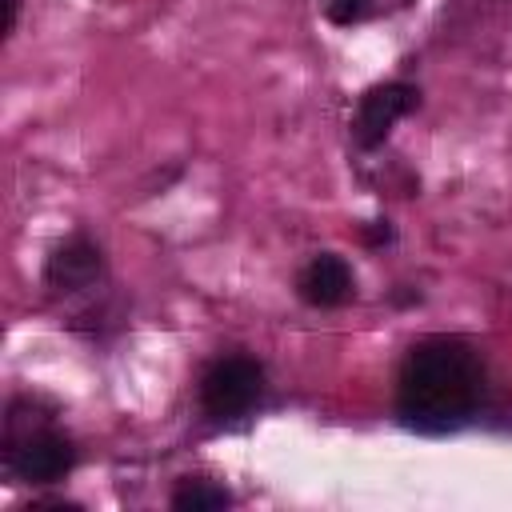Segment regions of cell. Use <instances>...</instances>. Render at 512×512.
I'll return each instance as SVG.
<instances>
[{
  "mask_svg": "<svg viewBox=\"0 0 512 512\" xmlns=\"http://www.w3.org/2000/svg\"><path fill=\"white\" fill-rule=\"evenodd\" d=\"M484 360L460 336H424L400 364L396 416L404 428L444 436L464 428L484 404Z\"/></svg>",
  "mask_w": 512,
  "mask_h": 512,
  "instance_id": "6da1fadb",
  "label": "cell"
},
{
  "mask_svg": "<svg viewBox=\"0 0 512 512\" xmlns=\"http://www.w3.org/2000/svg\"><path fill=\"white\" fill-rule=\"evenodd\" d=\"M4 468L20 484H56L76 468V444L64 428H56L52 412L32 400L16 396L4 416Z\"/></svg>",
  "mask_w": 512,
  "mask_h": 512,
  "instance_id": "7a4b0ae2",
  "label": "cell"
},
{
  "mask_svg": "<svg viewBox=\"0 0 512 512\" xmlns=\"http://www.w3.org/2000/svg\"><path fill=\"white\" fill-rule=\"evenodd\" d=\"M264 392V364L232 352L208 364V372L200 376V404L212 420H236L244 416Z\"/></svg>",
  "mask_w": 512,
  "mask_h": 512,
  "instance_id": "3957f363",
  "label": "cell"
},
{
  "mask_svg": "<svg viewBox=\"0 0 512 512\" xmlns=\"http://www.w3.org/2000/svg\"><path fill=\"white\" fill-rule=\"evenodd\" d=\"M420 108V88L408 84V80H388V84H372L360 104H356V116H352V140L356 148H380L392 132L396 120H404L408 112Z\"/></svg>",
  "mask_w": 512,
  "mask_h": 512,
  "instance_id": "277c9868",
  "label": "cell"
},
{
  "mask_svg": "<svg viewBox=\"0 0 512 512\" xmlns=\"http://www.w3.org/2000/svg\"><path fill=\"white\" fill-rule=\"evenodd\" d=\"M104 280V252L92 236L84 232H72L64 244L52 248V256L44 260V284L60 296H72V292H84V288H96Z\"/></svg>",
  "mask_w": 512,
  "mask_h": 512,
  "instance_id": "5b68a950",
  "label": "cell"
},
{
  "mask_svg": "<svg viewBox=\"0 0 512 512\" xmlns=\"http://www.w3.org/2000/svg\"><path fill=\"white\" fill-rule=\"evenodd\" d=\"M352 292H356L352 268H348V260L336 256V252L312 256V260L300 268V276H296V296H300L304 304H312V308H340V304L352 300Z\"/></svg>",
  "mask_w": 512,
  "mask_h": 512,
  "instance_id": "8992f818",
  "label": "cell"
},
{
  "mask_svg": "<svg viewBox=\"0 0 512 512\" xmlns=\"http://www.w3.org/2000/svg\"><path fill=\"white\" fill-rule=\"evenodd\" d=\"M168 504H172L176 512H220V508H232V492H228L224 484L188 476V480H180V488L172 492Z\"/></svg>",
  "mask_w": 512,
  "mask_h": 512,
  "instance_id": "52a82bcc",
  "label": "cell"
},
{
  "mask_svg": "<svg viewBox=\"0 0 512 512\" xmlns=\"http://www.w3.org/2000/svg\"><path fill=\"white\" fill-rule=\"evenodd\" d=\"M368 12H372V0H324V16L332 24H340V28L360 24Z\"/></svg>",
  "mask_w": 512,
  "mask_h": 512,
  "instance_id": "ba28073f",
  "label": "cell"
},
{
  "mask_svg": "<svg viewBox=\"0 0 512 512\" xmlns=\"http://www.w3.org/2000/svg\"><path fill=\"white\" fill-rule=\"evenodd\" d=\"M392 236H396V228H392L388 220H372V224L360 228V240H364L368 248H380V244H388Z\"/></svg>",
  "mask_w": 512,
  "mask_h": 512,
  "instance_id": "9c48e42d",
  "label": "cell"
},
{
  "mask_svg": "<svg viewBox=\"0 0 512 512\" xmlns=\"http://www.w3.org/2000/svg\"><path fill=\"white\" fill-rule=\"evenodd\" d=\"M4 4V20H0V40H8L12 36V28H16V16H20V0H0Z\"/></svg>",
  "mask_w": 512,
  "mask_h": 512,
  "instance_id": "30bf717a",
  "label": "cell"
}]
</instances>
